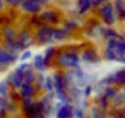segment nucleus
<instances>
[{
  "label": "nucleus",
  "mask_w": 125,
  "mask_h": 118,
  "mask_svg": "<svg viewBox=\"0 0 125 118\" xmlns=\"http://www.w3.org/2000/svg\"><path fill=\"white\" fill-rule=\"evenodd\" d=\"M54 52H55V48H54V47H49V48L47 49V52H45V55H44V58H43V63H44V64L49 63V60H50L52 55L54 54Z\"/></svg>",
  "instance_id": "18"
},
{
  "label": "nucleus",
  "mask_w": 125,
  "mask_h": 118,
  "mask_svg": "<svg viewBox=\"0 0 125 118\" xmlns=\"http://www.w3.org/2000/svg\"><path fill=\"white\" fill-rule=\"evenodd\" d=\"M34 65H36V68H37L38 70H43L44 63H43V58H42L41 55H37V57H36V59H34Z\"/></svg>",
  "instance_id": "20"
},
{
  "label": "nucleus",
  "mask_w": 125,
  "mask_h": 118,
  "mask_svg": "<svg viewBox=\"0 0 125 118\" xmlns=\"http://www.w3.org/2000/svg\"><path fill=\"white\" fill-rule=\"evenodd\" d=\"M82 59L85 62H97V59H98V57H97V53L93 50V49H87L86 52H83V54H82Z\"/></svg>",
  "instance_id": "14"
},
{
  "label": "nucleus",
  "mask_w": 125,
  "mask_h": 118,
  "mask_svg": "<svg viewBox=\"0 0 125 118\" xmlns=\"http://www.w3.org/2000/svg\"><path fill=\"white\" fill-rule=\"evenodd\" d=\"M70 107L69 106H64L59 112H58V118H70Z\"/></svg>",
  "instance_id": "15"
},
{
  "label": "nucleus",
  "mask_w": 125,
  "mask_h": 118,
  "mask_svg": "<svg viewBox=\"0 0 125 118\" xmlns=\"http://www.w3.org/2000/svg\"><path fill=\"white\" fill-rule=\"evenodd\" d=\"M92 8V0H77V10L79 14L83 15Z\"/></svg>",
  "instance_id": "10"
},
{
  "label": "nucleus",
  "mask_w": 125,
  "mask_h": 118,
  "mask_svg": "<svg viewBox=\"0 0 125 118\" xmlns=\"http://www.w3.org/2000/svg\"><path fill=\"white\" fill-rule=\"evenodd\" d=\"M53 28L50 25H41L38 26L37 31H36V39L42 43V44H47L50 43L53 41Z\"/></svg>",
  "instance_id": "3"
},
{
  "label": "nucleus",
  "mask_w": 125,
  "mask_h": 118,
  "mask_svg": "<svg viewBox=\"0 0 125 118\" xmlns=\"http://www.w3.org/2000/svg\"><path fill=\"white\" fill-rule=\"evenodd\" d=\"M68 36V31L64 28H53V41H62Z\"/></svg>",
  "instance_id": "13"
},
{
  "label": "nucleus",
  "mask_w": 125,
  "mask_h": 118,
  "mask_svg": "<svg viewBox=\"0 0 125 118\" xmlns=\"http://www.w3.org/2000/svg\"><path fill=\"white\" fill-rule=\"evenodd\" d=\"M5 44L8 47V49L11 52H19V50H22L21 46L19 44V42L16 41V38H5Z\"/></svg>",
  "instance_id": "12"
},
{
  "label": "nucleus",
  "mask_w": 125,
  "mask_h": 118,
  "mask_svg": "<svg viewBox=\"0 0 125 118\" xmlns=\"http://www.w3.org/2000/svg\"><path fill=\"white\" fill-rule=\"evenodd\" d=\"M25 78H26V81H27V83H31V81L34 79V76H33V73H32L31 70H27V71H26V74H25Z\"/></svg>",
  "instance_id": "22"
},
{
  "label": "nucleus",
  "mask_w": 125,
  "mask_h": 118,
  "mask_svg": "<svg viewBox=\"0 0 125 118\" xmlns=\"http://www.w3.org/2000/svg\"><path fill=\"white\" fill-rule=\"evenodd\" d=\"M76 27H77V22L75 21V20H68V21H65V24H64V30H66L68 32L69 31H74V30H76Z\"/></svg>",
  "instance_id": "16"
},
{
  "label": "nucleus",
  "mask_w": 125,
  "mask_h": 118,
  "mask_svg": "<svg viewBox=\"0 0 125 118\" xmlns=\"http://www.w3.org/2000/svg\"><path fill=\"white\" fill-rule=\"evenodd\" d=\"M47 4V0H23L20 4L21 10L26 14H31V15H37L41 12L42 6Z\"/></svg>",
  "instance_id": "2"
},
{
  "label": "nucleus",
  "mask_w": 125,
  "mask_h": 118,
  "mask_svg": "<svg viewBox=\"0 0 125 118\" xmlns=\"http://www.w3.org/2000/svg\"><path fill=\"white\" fill-rule=\"evenodd\" d=\"M108 0H93L92 1V8H98L99 5H102V4H104Z\"/></svg>",
  "instance_id": "23"
},
{
  "label": "nucleus",
  "mask_w": 125,
  "mask_h": 118,
  "mask_svg": "<svg viewBox=\"0 0 125 118\" xmlns=\"http://www.w3.org/2000/svg\"><path fill=\"white\" fill-rule=\"evenodd\" d=\"M98 8H99V15H101V17H102L104 25H107V26L114 25L115 21H116V20H115L116 17H115V14H114L113 4L109 3V1H107V3L99 5Z\"/></svg>",
  "instance_id": "1"
},
{
  "label": "nucleus",
  "mask_w": 125,
  "mask_h": 118,
  "mask_svg": "<svg viewBox=\"0 0 125 118\" xmlns=\"http://www.w3.org/2000/svg\"><path fill=\"white\" fill-rule=\"evenodd\" d=\"M47 1H48V0H47Z\"/></svg>",
  "instance_id": "27"
},
{
  "label": "nucleus",
  "mask_w": 125,
  "mask_h": 118,
  "mask_svg": "<svg viewBox=\"0 0 125 118\" xmlns=\"http://www.w3.org/2000/svg\"><path fill=\"white\" fill-rule=\"evenodd\" d=\"M59 63L64 67H76L79 63V55L76 53H62L59 55Z\"/></svg>",
  "instance_id": "4"
},
{
  "label": "nucleus",
  "mask_w": 125,
  "mask_h": 118,
  "mask_svg": "<svg viewBox=\"0 0 125 118\" xmlns=\"http://www.w3.org/2000/svg\"><path fill=\"white\" fill-rule=\"evenodd\" d=\"M113 9H114L115 17H118L119 20H124V17H125V3H124V0H114Z\"/></svg>",
  "instance_id": "7"
},
{
  "label": "nucleus",
  "mask_w": 125,
  "mask_h": 118,
  "mask_svg": "<svg viewBox=\"0 0 125 118\" xmlns=\"http://www.w3.org/2000/svg\"><path fill=\"white\" fill-rule=\"evenodd\" d=\"M4 9V0H0V11Z\"/></svg>",
  "instance_id": "25"
},
{
  "label": "nucleus",
  "mask_w": 125,
  "mask_h": 118,
  "mask_svg": "<svg viewBox=\"0 0 125 118\" xmlns=\"http://www.w3.org/2000/svg\"><path fill=\"white\" fill-rule=\"evenodd\" d=\"M16 60V57L10 53V52H6L1 47H0V64L3 65H6V64H11Z\"/></svg>",
  "instance_id": "8"
},
{
  "label": "nucleus",
  "mask_w": 125,
  "mask_h": 118,
  "mask_svg": "<svg viewBox=\"0 0 125 118\" xmlns=\"http://www.w3.org/2000/svg\"><path fill=\"white\" fill-rule=\"evenodd\" d=\"M26 68V65H22V67H20L12 75H11V81H12V85L15 86V87H17V86H20L21 85V80H22V71H23V69Z\"/></svg>",
  "instance_id": "11"
},
{
  "label": "nucleus",
  "mask_w": 125,
  "mask_h": 118,
  "mask_svg": "<svg viewBox=\"0 0 125 118\" xmlns=\"http://www.w3.org/2000/svg\"><path fill=\"white\" fill-rule=\"evenodd\" d=\"M22 94H23V96L30 97V96H32L33 90H32V87H31L28 84H26V85H23V86H22Z\"/></svg>",
  "instance_id": "21"
},
{
  "label": "nucleus",
  "mask_w": 125,
  "mask_h": 118,
  "mask_svg": "<svg viewBox=\"0 0 125 118\" xmlns=\"http://www.w3.org/2000/svg\"><path fill=\"white\" fill-rule=\"evenodd\" d=\"M30 57H31V52H30V50H26V52L21 55V60H26V59L30 58Z\"/></svg>",
  "instance_id": "24"
},
{
  "label": "nucleus",
  "mask_w": 125,
  "mask_h": 118,
  "mask_svg": "<svg viewBox=\"0 0 125 118\" xmlns=\"http://www.w3.org/2000/svg\"><path fill=\"white\" fill-rule=\"evenodd\" d=\"M39 19H41L42 21L47 22V24H50V25L59 22L58 14H56L55 11H53V10H44V11H42L41 15H39Z\"/></svg>",
  "instance_id": "6"
},
{
  "label": "nucleus",
  "mask_w": 125,
  "mask_h": 118,
  "mask_svg": "<svg viewBox=\"0 0 125 118\" xmlns=\"http://www.w3.org/2000/svg\"><path fill=\"white\" fill-rule=\"evenodd\" d=\"M102 36L105 38V39H112V38H123V36H120L116 30H114L113 27H104V28H101L99 30Z\"/></svg>",
  "instance_id": "9"
},
{
  "label": "nucleus",
  "mask_w": 125,
  "mask_h": 118,
  "mask_svg": "<svg viewBox=\"0 0 125 118\" xmlns=\"http://www.w3.org/2000/svg\"><path fill=\"white\" fill-rule=\"evenodd\" d=\"M4 35H5V38H15L16 37V32L9 26L4 27Z\"/></svg>",
  "instance_id": "19"
},
{
  "label": "nucleus",
  "mask_w": 125,
  "mask_h": 118,
  "mask_svg": "<svg viewBox=\"0 0 125 118\" xmlns=\"http://www.w3.org/2000/svg\"><path fill=\"white\" fill-rule=\"evenodd\" d=\"M108 95H114V91H113L112 89H109V90H108Z\"/></svg>",
  "instance_id": "26"
},
{
  "label": "nucleus",
  "mask_w": 125,
  "mask_h": 118,
  "mask_svg": "<svg viewBox=\"0 0 125 118\" xmlns=\"http://www.w3.org/2000/svg\"><path fill=\"white\" fill-rule=\"evenodd\" d=\"M16 41L19 42V44L21 46V48L25 49V48L30 47V46L33 43V37H32V35H31L30 31L23 30V31H21V32L19 33V37H17Z\"/></svg>",
  "instance_id": "5"
},
{
  "label": "nucleus",
  "mask_w": 125,
  "mask_h": 118,
  "mask_svg": "<svg viewBox=\"0 0 125 118\" xmlns=\"http://www.w3.org/2000/svg\"><path fill=\"white\" fill-rule=\"evenodd\" d=\"M55 89H56V92L59 95L62 94V79H61L60 75L55 76Z\"/></svg>",
  "instance_id": "17"
}]
</instances>
